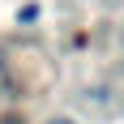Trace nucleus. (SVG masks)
<instances>
[{
  "label": "nucleus",
  "mask_w": 124,
  "mask_h": 124,
  "mask_svg": "<svg viewBox=\"0 0 124 124\" xmlns=\"http://www.w3.org/2000/svg\"><path fill=\"white\" fill-rule=\"evenodd\" d=\"M51 124H73V120H51Z\"/></svg>",
  "instance_id": "nucleus-1"
}]
</instances>
